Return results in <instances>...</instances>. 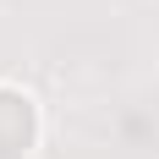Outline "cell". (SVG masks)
Wrapping results in <instances>:
<instances>
[{"mask_svg": "<svg viewBox=\"0 0 159 159\" xmlns=\"http://www.w3.org/2000/svg\"><path fill=\"white\" fill-rule=\"evenodd\" d=\"M33 143V110L22 93H0V159H16L28 154Z\"/></svg>", "mask_w": 159, "mask_h": 159, "instance_id": "6da1fadb", "label": "cell"}]
</instances>
